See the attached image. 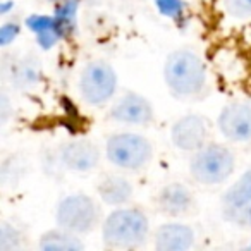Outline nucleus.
<instances>
[{
  "mask_svg": "<svg viewBox=\"0 0 251 251\" xmlns=\"http://www.w3.org/2000/svg\"><path fill=\"white\" fill-rule=\"evenodd\" d=\"M110 117L122 124L145 126L153 119V107L143 95L129 91L115 100L110 108Z\"/></svg>",
  "mask_w": 251,
  "mask_h": 251,
  "instance_id": "10",
  "label": "nucleus"
},
{
  "mask_svg": "<svg viewBox=\"0 0 251 251\" xmlns=\"http://www.w3.org/2000/svg\"><path fill=\"white\" fill-rule=\"evenodd\" d=\"M59 158L66 169L73 172H90L100 162V150L88 140L67 141L60 147Z\"/></svg>",
  "mask_w": 251,
  "mask_h": 251,
  "instance_id": "11",
  "label": "nucleus"
},
{
  "mask_svg": "<svg viewBox=\"0 0 251 251\" xmlns=\"http://www.w3.org/2000/svg\"><path fill=\"white\" fill-rule=\"evenodd\" d=\"M38 248L45 251H81L84 244L77 237V234L59 227V229L47 230L45 234H42Z\"/></svg>",
  "mask_w": 251,
  "mask_h": 251,
  "instance_id": "16",
  "label": "nucleus"
},
{
  "mask_svg": "<svg viewBox=\"0 0 251 251\" xmlns=\"http://www.w3.org/2000/svg\"><path fill=\"white\" fill-rule=\"evenodd\" d=\"M210 124L205 117L196 114H188L177 119L171 129V140L176 148L182 151H198L205 145H208Z\"/></svg>",
  "mask_w": 251,
  "mask_h": 251,
  "instance_id": "8",
  "label": "nucleus"
},
{
  "mask_svg": "<svg viewBox=\"0 0 251 251\" xmlns=\"http://www.w3.org/2000/svg\"><path fill=\"white\" fill-rule=\"evenodd\" d=\"M21 248V234L14 226L9 222H4L0 227V250L12 251Z\"/></svg>",
  "mask_w": 251,
  "mask_h": 251,
  "instance_id": "19",
  "label": "nucleus"
},
{
  "mask_svg": "<svg viewBox=\"0 0 251 251\" xmlns=\"http://www.w3.org/2000/svg\"><path fill=\"white\" fill-rule=\"evenodd\" d=\"M217 127L222 136L234 143L251 140V105L244 101H232L220 110Z\"/></svg>",
  "mask_w": 251,
  "mask_h": 251,
  "instance_id": "9",
  "label": "nucleus"
},
{
  "mask_svg": "<svg viewBox=\"0 0 251 251\" xmlns=\"http://www.w3.org/2000/svg\"><path fill=\"white\" fill-rule=\"evenodd\" d=\"M222 215L234 226L251 229V171L226 191L222 198Z\"/></svg>",
  "mask_w": 251,
  "mask_h": 251,
  "instance_id": "7",
  "label": "nucleus"
},
{
  "mask_svg": "<svg viewBox=\"0 0 251 251\" xmlns=\"http://www.w3.org/2000/svg\"><path fill=\"white\" fill-rule=\"evenodd\" d=\"M40 73L42 69H40L38 62L26 57L12 66V83H16L19 88H31L38 83Z\"/></svg>",
  "mask_w": 251,
  "mask_h": 251,
  "instance_id": "18",
  "label": "nucleus"
},
{
  "mask_svg": "<svg viewBox=\"0 0 251 251\" xmlns=\"http://www.w3.org/2000/svg\"><path fill=\"white\" fill-rule=\"evenodd\" d=\"M77 9H79V0H62L53 11V18H55L64 38L71 36L76 29Z\"/></svg>",
  "mask_w": 251,
  "mask_h": 251,
  "instance_id": "17",
  "label": "nucleus"
},
{
  "mask_svg": "<svg viewBox=\"0 0 251 251\" xmlns=\"http://www.w3.org/2000/svg\"><path fill=\"white\" fill-rule=\"evenodd\" d=\"M226 9L232 18H251V0H224Z\"/></svg>",
  "mask_w": 251,
  "mask_h": 251,
  "instance_id": "21",
  "label": "nucleus"
},
{
  "mask_svg": "<svg viewBox=\"0 0 251 251\" xmlns=\"http://www.w3.org/2000/svg\"><path fill=\"white\" fill-rule=\"evenodd\" d=\"M19 31H21V28H19L18 23H14V21L4 23L2 28H0V45L2 47L11 45V43L19 36Z\"/></svg>",
  "mask_w": 251,
  "mask_h": 251,
  "instance_id": "22",
  "label": "nucleus"
},
{
  "mask_svg": "<svg viewBox=\"0 0 251 251\" xmlns=\"http://www.w3.org/2000/svg\"><path fill=\"white\" fill-rule=\"evenodd\" d=\"M164 79L174 97L196 98L205 91L206 67L191 50H176L165 60Z\"/></svg>",
  "mask_w": 251,
  "mask_h": 251,
  "instance_id": "1",
  "label": "nucleus"
},
{
  "mask_svg": "<svg viewBox=\"0 0 251 251\" xmlns=\"http://www.w3.org/2000/svg\"><path fill=\"white\" fill-rule=\"evenodd\" d=\"M50 2H55V4H59V2H62V0H50Z\"/></svg>",
  "mask_w": 251,
  "mask_h": 251,
  "instance_id": "24",
  "label": "nucleus"
},
{
  "mask_svg": "<svg viewBox=\"0 0 251 251\" xmlns=\"http://www.w3.org/2000/svg\"><path fill=\"white\" fill-rule=\"evenodd\" d=\"M195 244V230L186 224L169 222L155 232V248L158 251H186Z\"/></svg>",
  "mask_w": 251,
  "mask_h": 251,
  "instance_id": "13",
  "label": "nucleus"
},
{
  "mask_svg": "<svg viewBox=\"0 0 251 251\" xmlns=\"http://www.w3.org/2000/svg\"><path fill=\"white\" fill-rule=\"evenodd\" d=\"M11 7H14V4H12V2H4V4H2V7H0V12H2V14L5 16Z\"/></svg>",
  "mask_w": 251,
  "mask_h": 251,
  "instance_id": "23",
  "label": "nucleus"
},
{
  "mask_svg": "<svg viewBox=\"0 0 251 251\" xmlns=\"http://www.w3.org/2000/svg\"><path fill=\"white\" fill-rule=\"evenodd\" d=\"M98 196L101 201L112 206H121L126 205L133 198V184L122 176H105L100 182H98Z\"/></svg>",
  "mask_w": 251,
  "mask_h": 251,
  "instance_id": "14",
  "label": "nucleus"
},
{
  "mask_svg": "<svg viewBox=\"0 0 251 251\" xmlns=\"http://www.w3.org/2000/svg\"><path fill=\"white\" fill-rule=\"evenodd\" d=\"M195 205L193 193L189 191L188 186L181 182H171L164 186L157 196V206L162 213L169 217L186 215Z\"/></svg>",
  "mask_w": 251,
  "mask_h": 251,
  "instance_id": "12",
  "label": "nucleus"
},
{
  "mask_svg": "<svg viewBox=\"0 0 251 251\" xmlns=\"http://www.w3.org/2000/svg\"><path fill=\"white\" fill-rule=\"evenodd\" d=\"M155 7L158 9L162 16L169 19H182L186 12V4L184 0H155Z\"/></svg>",
  "mask_w": 251,
  "mask_h": 251,
  "instance_id": "20",
  "label": "nucleus"
},
{
  "mask_svg": "<svg viewBox=\"0 0 251 251\" xmlns=\"http://www.w3.org/2000/svg\"><path fill=\"white\" fill-rule=\"evenodd\" d=\"M26 26L31 29V33L36 36V42L43 50H50L64 38L53 14H33L26 19Z\"/></svg>",
  "mask_w": 251,
  "mask_h": 251,
  "instance_id": "15",
  "label": "nucleus"
},
{
  "mask_svg": "<svg viewBox=\"0 0 251 251\" xmlns=\"http://www.w3.org/2000/svg\"><path fill=\"white\" fill-rule=\"evenodd\" d=\"M236 169L234 153L224 145H205L195 151L189 162V174L203 186H217L226 182Z\"/></svg>",
  "mask_w": 251,
  "mask_h": 251,
  "instance_id": "3",
  "label": "nucleus"
},
{
  "mask_svg": "<svg viewBox=\"0 0 251 251\" xmlns=\"http://www.w3.org/2000/svg\"><path fill=\"white\" fill-rule=\"evenodd\" d=\"M117 74L105 60H91L79 76V93L88 105H103L115 95Z\"/></svg>",
  "mask_w": 251,
  "mask_h": 251,
  "instance_id": "6",
  "label": "nucleus"
},
{
  "mask_svg": "<svg viewBox=\"0 0 251 251\" xmlns=\"http://www.w3.org/2000/svg\"><path fill=\"white\" fill-rule=\"evenodd\" d=\"M246 248H248V250H251V243H250V244H248V246H246Z\"/></svg>",
  "mask_w": 251,
  "mask_h": 251,
  "instance_id": "25",
  "label": "nucleus"
},
{
  "mask_svg": "<svg viewBox=\"0 0 251 251\" xmlns=\"http://www.w3.org/2000/svg\"><path fill=\"white\" fill-rule=\"evenodd\" d=\"M57 226L74 234H88L100 220V208L93 198L83 193L69 195L59 201L55 208Z\"/></svg>",
  "mask_w": 251,
  "mask_h": 251,
  "instance_id": "5",
  "label": "nucleus"
},
{
  "mask_svg": "<svg viewBox=\"0 0 251 251\" xmlns=\"http://www.w3.org/2000/svg\"><path fill=\"white\" fill-rule=\"evenodd\" d=\"M108 162L119 169L138 171L143 169L153 157L151 143L138 133H115L105 143Z\"/></svg>",
  "mask_w": 251,
  "mask_h": 251,
  "instance_id": "4",
  "label": "nucleus"
},
{
  "mask_svg": "<svg viewBox=\"0 0 251 251\" xmlns=\"http://www.w3.org/2000/svg\"><path fill=\"white\" fill-rule=\"evenodd\" d=\"M148 230V219L140 208H117L105 219L101 239L108 248L134 250L145 244Z\"/></svg>",
  "mask_w": 251,
  "mask_h": 251,
  "instance_id": "2",
  "label": "nucleus"
}]
</instances>
